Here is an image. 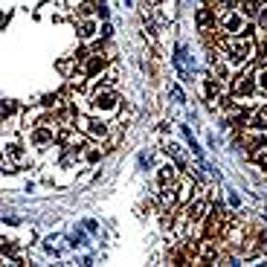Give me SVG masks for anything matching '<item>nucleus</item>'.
I'll use <instances>...</instances> for the list:
<instances>
[{"label": "nucleus", "mask_w": 267, "mask_h": 267, "mask_svg": "<svg viewBox=\"0 0 267 267\" xmlns=\"http://www.w3.org/2000/svg\"><path fill=\"white\" fill-rule=\"evenodd\" d=\"M218 47H221L224 53H227V61L232 67H238L250 58L253 53V44L247 41V35H227V38H218Z\"/></svg>", "instance_id": "nucleus-1"}, {"label": "nucleus", "mask_w": 267, "mask_h": 267, "mask_svg": "<svg viewBox=\"0 0 267 267\" xmlns=\"http://www.w3.org/2000/svg\"><path fill=\"white\" fill-rule=\"evenodd\" d=\"M221 32L224 35H244L247 32V15L238 9L221 15Z\"/></svg>", "instance_id": "nucleus-2"}, {"label": "nucleus", "mask_w": 267, "mask_h": 267, "mask_svg": "<svg viewBox=\"0 0 267 267\" xmlns=\"http://www.w3.org/2000/svg\"><path fill=\"white\" fill-rule=\"evenodd\" d=\"M79 125H81V131L90 134V137H99V140H105L107 137V125L102 122V119H96V116H84Z\"/></svg>", "instance_id": "nucleus-3"}, {"label": "nucleus", "mask_w": 267, "mask_h": 267, "mask_svg": "<svg viewBox=\"0 0 267 267\" xmlns=\"http://www.w3.org/2000/svg\"><path fill=\"white\" fill-rule=\"evenodd\" d=\"M114 105H116V96L110 90H99L96 96H93V107L96 110H114Z\"/></svg>", "instance_id": "nucleus-4"}, {"label": "nucleus", "mask_w": 267, "mask_h": 267, "mask_svg": "<svg viewBox=\"0 0 267 267\" xmlns=\"http://www.w3.org/2000/svg\"><path fill=\"white\" fill-rule=\"evenodd\" d=\"M157 183H160V189H166V186H177V171L171 169V166H163L160 174H157Z\"/></svg>", "instance_id": "nucleus-5"}, {"label": "nucleus", "mask_w": 267, "mask_h": 267, "mask_svg": "<svg viewBox=\"0 0 267 267\" xmlns=\"http://www.w3.org/2000/svg\"><path fill=\"white\" fill-rule=\"evenodd\" d=\"M253 87H256V81L250 79V76L235 79V93H238V96H250V93H253Z\"/></svg>", "instance_id": "nucleus-6"}, {"label": "nucleus", "mask_w": 267, "mask_h": 267, "mask_svg": "<svg viewBox=\"0 0 267 267\" xmlns=\"http://www.w3.org/2000/svg\"><path fill=\"white\" fill-rule=\"evenodd\" d=\"M247 128H250V131H267V114H264V110L253 114V119H250Z\"/></svg>", "instance_id": "nucleus-7"}, {"label": "nucleus", "mask_w": 267, "mask_h": 267, "mask_svg": "<svg viewBox=\"0 0 267 267\" xmlns=\"http://www.w3.org/2000/svg\"><path fill=\"white\" fill-rule=\"evenodd\" d=\"M102 67H105V58H102V55H93V58L84 64V73H87V76H96Z\"/></svg>", "instance_id": "nucleus-8"}, {"label": "nucleus", "mask_w": 267, "mask_h": 267, "mask_svg": "<svg viewBox=\"0 0 267 267\" xmlns=\"http://www.w3.org/2000/svg\"><path fill=\"white\" fill-rule=\"evenodd\" d=\"M79 29H81L79 35L87 41V38H93V32H96V24H93V20H81V27H79Z\"/></svg>", "instance_id": "nucleus-9"}, {"label": "nucleus", "mask_w": 267, "mask_h": 267, "mask_svg": "<svg viewBox=\"0 0 267 267\" xmlns=\"http://www.w3.org/2000/svg\"><path fill=\"white\" fill-rule=\"evenodd\" d=\"M256 84L261 90H267V67H261V70H258V76H256Z\"/></svg>", "instance_id": "nucleus-10"}, {"label": "nucleus", "mask_w": 267, "mask_h": 267, "mask_svg": "<svg viewBox=\"0 0 267 267\" xmlns=\"http://www.w3.org/2000/svg\"><path fill=\"white\" fill-rule=\"evenodd\" d=\"M215 73L221 76V81H227V76H230V67H227V64H218V61H215Z\"/></svg>", "instance_id": "nucleus-11"}, {"label": "nucleus", "mask_w": 267, "mask_h": 267, "mask_svg": "<svg viewBox=\"0 0 267 267\" xmlns=\"http://www.w3.org/2000/svg\"><path fill=\"white\" fill-rule=\"evenodd\" d=\"M221 107H224V110H232V99L224 96V99H221Z\"/></svg>", "instance_id": "nucleus-12"}, {"label": "nucleus", "mask_w": 267, "mask_h": 267, "mask_svg": "<svg viewBox=\"0 0 267 267\" xmlns=\"http://www.w3.org/2000/svg\"><path fill=\"white\" fill-rule=\"evenodd\" d=\"M258 24H261V27H267V6L261 9V15H258Z\"/></svg>", "instance_id": "nucleus-13"}, {"label": "nucleus", "mask_w": 267, "mask_h": 267, "mask_svg": "<svg viewBox=\"0 0 267 267\" xmlns=\"http://www.w3.org/2000/svg\"><path fill=\"white\" fill-rule=\"evenodd\" d=\"M157 3H163V0H157Z\"/></svg>", "instance_id": "nucleus-14"}, {"label": "nucleus", "mask_w": 267, "mask_h": 267, "mask_svg": "<svg viewBox=\"0 0 267 267\" xmlns=\"http://www.w3.org/2000/svg\"><path fill=\"white\" fill-rule=\"evenodd\" d=\"M264 3H267V0H264Z\"/></svg>", "instance_id": "nucleus-15"}]
</instances>
